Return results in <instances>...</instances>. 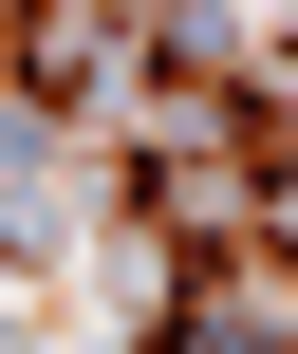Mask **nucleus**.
I'll return each instance as SVG.
<instances>
[{
  "instance_id": "nucleus-1",
  "label": "nucleus",
  "mask_w": 298,
  "mask_h": 354,
  "mask_svg": "<svg viewBox=\"0 0 298 354\" xmlns=\"http://www.w3.org/2000/svg\"><path fill=\"white\" fill-rule=\"evenodd\" d=\"M0 75H19V112H37V131H75V112H93V75H112V19H19V37H0Z\"/></svg>"
}]
</instances>
